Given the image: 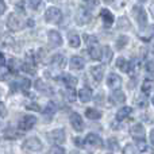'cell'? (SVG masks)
Here are the masks:
<instances>
[{
    "label": "cell",
    "instance_id": "cell-4",
    "mask_svg": "<svg viewBox=\"0 0 154 154\" xmlns=\"http://www.w3.org/2000/svg\"><path fill=\"white\" fill-rule=\"evenodd\" d=\"M23 150L26 152H38V150L42 149V143L38 138H29L23 142Z\"/></svg>",
    "mask_w": 154,
    "mask_h": 154
},
{
    "label": "cell",
    "instance_id": "cell-51",
    "mask_svg": "<svg viewBox=\"0 0 154 154\" xmlns=\"http://www.w3.org/2000/svg\"><path fill=\"white\" fill-rule=\"evenodd\" d=\"M153 104H154V97H153Z\"/></svg>",
    "mask_w": 154,
    "mask_h": 154
},
{
    "label": "cell",
    "instance_id": "cell-36",
    "mask_svg": "<svg viewBox=\"0 0 154 154\" xmlns=\"http://www.w3.org/2000/svg\"><path fill=\"white\" fill-rule=\"evenodd\" d=\"M22 69H23L26 73H30V75H35V69L31 66V65H29V64H24L23 66H22Z\"/></svg>",
    "mask_w": 154,
    "mask_h": 154
},
{
    "label": "cell",
    "instance_id": "cell-47",
    "mask_svg": "<svg viewBox=\"0 0 154 154\" xmlns=\"http://www.w3.org/2000/svg\"><path fill=\"white\" fill-rule=\"evenodd\" d=\"M150 142H152V145H154V130L150 131Z\"/></svg>",
    "mask_w": 154,
    "mask_h": 154
},
{
    "label": "cell",
    "instance_id": "cell-12",
    "mask_svg": "<svg viewBox=\"0 0 154 154\" xmlns=\"http://www.w3.org/2000/svg\"><path fill=\"white\" fill-rule=\"evenodd\" d=\"M50 64H51V66H54L56 69H62V68L65 66V64H66V60H65V57L61 56V54H56V56L51 57Z\"/></svg>",
    "mask_w": 154,
    "mask_h": 154
},
{
    "label": "cell",
    "instance_id": "cell-21",
    "mask_svg": "<svg viewBox=\"0 0 154 154\" xmlns=\"http://www.w3.org/2000/svg\"><path fill=\"white\" fill-rule=\"evenodd\" d=\"M131 112H133V108H131V107H123V108H120L119 111H118L116 119L118 120H125Z\"/></svg>",
    "mask_w": 154,
    "mask_h": 154
},
{
    "label": "cell",
    "instance_id": "cell-6",
    "mask_svg": "<svg viewBox=\"0 0 154 154\" xmlns=\"http://www.w3.org/2000/svg\"><path fill=\"white\" fill-rule=\"evenodd\" d=\"M35 123H37V118H35L34 115H26V116H23L20 119L19 127H20L22 130H30V128L34 127Z\"/></svg>",
    "mask_w": 154,
    "mask_h": 154
},
{
    "label": "cell",
    "instance_id": "cell-19",
    "mask_svg": "<svg viewBox=\"0 0 154 154\" xmlns=\"http://www.w3.org/2000/svg\"><path fill=\"white\" fill-rule=\"evenodd\" d=\"M116 68L119 70H122V72L128 73V72H130V62L126 61L123 57H119V58L116 60Z\"/></svg>",
    "mask_w": 154,
    "mask_h": 154
},
{
    "label": "cell",
    "instance_id": "cell-48",
    "mask_svg": "<svg viewBox=\"0 0 154 154\" xmlns=\"http://www.w3.org/2000/svg\"><path fill=\"white\" fill-rule=\"evenodd\" d=\"M150 14H152V15L154 16V3H153L152 5H150Z\"/></svg>",
    "mask_w": 154,
    "mask_h": 154
},
{
    "label": "cell",
    "instance_id": "cell-26",
    "mask_svg": "<svg viewBox=\"0 0 154 154\" xmlns=\"http://www.w3.org/2000/svg\"><path fill=\"white\" fill-rule=\"evenodd\" d=\"M127 43H128V37H126V35H120L116 41V48L120 50V49H123Z\"/></svg>",
    "mask_w": 154,
    "mask_h": 154
},
{
    "label": "cell",
    "instance_id": "cell-29",
    "mask_svg": "<svg viewBox=\"0 0 154 154\" xmlns=\"http://www.w3.org/2000/svg\"><path fill=\"white\" fill-rule=\"evenodd\" d=\"M123 154H138V147L128 143V145H126V147L123 149Z\"/></svg>",
    "mask_w": 154,
    "mask_h": 154
},
{
    "label": "cell",
    "instance_id": "cell-9",
    "mask_svg": "<svg viewBox=\"0 0 154 154\" xmlns=\"http://www.w3.org/2000/svg\"><path fill=\"white\" fill-rule=\"evenodd\" d=\"M70 125L75 128L76 131H82L84 130V122H82V118L80 116L77 112H72L70 115Z\"/></svg>",
    "mask_w": 154,
    "mask_h": 154
},
{
    "label": "cell",
    "instance_id": "cell-38",
    "mask_svg": "<svg viewBox=\"0 0 154 154\" xmlns=\"http://www.w3.org/2000/svg\"><path fill=\"white\" fill-rule=\"evenodd\" d=\"M137 142H138V150H141V152L147 150V146H146V143H145L143 139H139V141H137Z\"/></svg>",
    "mask_w": 154,
    "mask_h": 154
},
{
    "label": "cell",
    "instance_id": "cell-31",
    "mask_svg": "<svg viewBox=\"0 0 154 154\" xmlns=\"http://www.w3.org/2000/svg\"><path fill=\"white\" fill-rule=\"evenodd\" d=\"M8 75H10V69H8L7 66H4V65H2V66H0V81L7 80Z\"/></svg>",
    "mask_w": 154,
    "mask_h": 154
},
{
    "label": "cell",
    "instance_id": "cell-22",
    "mask_svg": "<svg viewBox=\"0 0 154 154\" xmlns=\"http://www.w3.org/2000/svg\"><path fill=\"white\" fill-rule=\"evenodd\" d=\"M153 89H154V82L152 80H145L143 84H142V92H143L145 95H149Z\"/></svg>",
    "mask_w": 154,
    "mask_h": 154
},
{
    "label": "cell",
    "instance_id": "cell-16",
    "mask_svg": "<svg viewBox=\"0 0 154 154\" xmlns=\"http://www.w3.org/2000/svg\"><path fill=\"white\" fill-rule=\"evenodd\" d=\"M100 15H101V19H103L104 24H106L107 27H109L112 23H114V15L111 14V11H108V10L104 8V10H101Z\"/></svg>",
    "mask_w": 154,
    "mask_h": 154
},
{
    "label": "cell",
    "instance_id": "cell-13",
    "mask_svg": "<svg viewBox=\"0 0 154 154\" xmlns=\"http://www.w3.org/2000/svg\"><path fill=\"white\" fill-rule=\"evenodd\" d=\"M76 20L79 24H85L91 20V14L88 12L85 8H80L79 10V14L76 16Z\"/></svg>",
    "mask_w": 154,
    "mask_h": 154
},
{
    "label": "cell",
    "instance_id": "cell-11",
    "mask_svg": "<svg viewBox=\"0 0 154 154\" xmlns=\"http://www.w3.org/2000/svg\"><path fill=\"white\" fill-rule=\"evenodd\" d=\"M131 135H133V138H135L137 141L145 139V127L142 125H139V123L134 125L133 128H131Z\"/></svg>",
    "mask_w": 154,
    "mask_h": 154
},
{
    "label": "cell",
    "instance_id": "cell-44",
    "mask_svg": "<svg viewBox=\"0 0 154 154\" xmlns=\"http://www.w3.org/2000/svg\"><path fill=\"white\" fill-rule=\"evenodd\" d=\"M26 108H27V109H35V111H39V107H38V106H34V104H27Z\"/></svg>",
    "mask_w": 154,
    "mask_h": 154
},
{
    "label": "cell",
    "instance_id": "cell-34",
    "mask_svg": "<svg viewBox=\"0 0 154 154\" xmlns=\"http://www.w3.org/2000/svg\"><path fill=\"white\" fill-rule=\"evenodd\" d=\"M118 27H119V29L128 30V29H130V22H128L126 18H120L119 20H118Z\"/></svg>",
    "mask_w": 154,
    "mask_h": 154
},
{
    "label": "cell",
    "instance_id": "cell-35",
    "mask_svg": "<svg viewBox=\"0 0 154 154\" xmlns=\"http://www.w3.org/2000/svg\"><path fill=\"white\" fill-rule=\"evenodd\" d=\"M108 147L111 150H118L119 149V145H118V141L115 138H111L108 139Z\"/></svg>",
    "mask_w": 154,
    "mask_h": 154
},
{
    "label": "cell",
    "instance_id": "cell-7",
    "mask_svg": "<svg viewBox=\"0 0 154 154\" xmlns=\"http://www.w3.org/2000/svg\"><path fill=\"white\" fill-rule=\"evenodd\" d=\"M84 143L87 145V146H91V147H101L103 146L101 138L99 135H96V134H88L85 141H84Z\"/></svg>",
    "mask_w": 154,
    "mask_h": 154
},
{
    "label": "cell",
    "instance_id": "cell-40",
    "mask_svg": "<svg viewBox=\"0 0 154 154\" xmlns=\"http://www.w3.org/2000/svg\"><path fill=\"white\" fill-rule=\"evenodd\" d=\"M16 11H19V12H22L23 14L24 12V3L23 2H19V3H16Z\"/></svg>",
    "mask_w": 154,
    "mask_h": 154
},
{
    "label": "cell",
    "instance_id": "cell-46",
    "mask_svg": "<svg viewBox=\"0 0 154 154\" xmlns=\"http://www.w3.org/2000/svg\"><path fill=\"white\" fill-rule=\"evenodd\" d=\"M5 64V57L0 53V65H4Z\"/></svg>",
    "mask_w": 154,
    "mask_h": 154
},
{
    "label": "cell",
    "instance_id": "cell-39",
    "mask_svg": "<svg viewBox=\"0 0 154 154\" xmlns=\"http://www.w3.org/2000/svg\"><path fill=\"white\" fill-rule=\"evenodd\" d=\"M7 115V108L3 103H0V118H4Z\"/></svg>",
    "mask_w": 154,
    "mask_h": 154
},
{
    "label": "cell",
    "instance_id": "cell-3",
    "mask_svg": "<svg viewBox=\"0 0 154 154\" xmlns=\"http://www.w3.org/2000/svg\"><path fill=\"white\" fill-rule=\"evenodd\" d=\"M133 14H134V16H135L137 22H138L139 27L145 29L147 24V15H146V12H145V10L141 5H135V7L133 8Z\"/></svg>",
    "mask_w": 154,
    "mask_h": 154
},
{
    "label": "cell",
    "instance_id": "cell-27",
    "mask_svg": "<svg viewBox=\"0 0 154 154\" xmlns=\"http://www.w3.org/2000/svg\"><path fill=\"white\" fill-rule=\"evenodd\" d=\"M80 37L77 34H70V37H69V45L72 46V48H79L80 46Z\"/></svg>",
    "mask_w": 154,
    "mask_h": 154
},
{
    "label": "cell",
    "instance_id": "cell-24",
    "mask_svg": "<svg viewBox=\"0 0 154 154\" xmlns=\"http://www.w3.org/2000/svg\"><path fill=\"white\" fill-rule=\"evenodd\" d=\"M85 115H87V118L93 119V120L100 119V118H101V114L97 111V109H95V108H88L87 111H85Z\"/></svg>",
    "mask_w": 154,
    "mask_h": 154
},
{
    "label": "cell",
    "instance_id": "cell-5",
    "mask_svg": "<svg viewBox=\"0 0 154 154\" xmlns=\"http://www.w3.org/2000/svg\"><path fill=\"white\" fill-rule=\"evenodd\" d=\"M7 26H8V29H10L11 31H18V30L22 29L23 22H22L20 18L16 16L15 14H10L8 18H7Z\"/></svg>",
    "mask_w": 154,
    "mask_h": 154
},
{
    "label": "cell",
    "instance_id": "cell-28",
    "mask_svg": "<svg viewBox=\"0 0 154 154\" xmlns=\"http://www.w3.org/2000/svg\"><path fill=\"white\" fill-rule=\"evenodd\" d=\"M64 95H65V97H66V100L69 101V103H73V101L76 100V92L73 91V88H69Z\"/></svg>",
    "mask_w": 154,
    "mask_h": 154
},
{
    "label": "cell",
    "instance_id": "cell-15",
    "mask_svg": "<svg viewBox=\"0 0 154 154\" xmlns=\"http://www.w3.org/2000/svg\"><path fill=\"white\" fill-rule=\"evenodd\" d=\"M91 75L93 76V79H95L97 82L101 81V80H103V75H104V66H103V65L93 66L92 69H91Z\"/></svg>",
    "mask_w": 154,
    "mask_h": 154
},
{
    "label": "cell",
    "instance_id": "cell-33",
    "mask_svg": "<svg viewBox=\"0 0 154 154\" xmlns=\"http://www.w3.org/2000/svg\"><path fill=\"white\" fill-rule=\"evenodd\" d=\"M111 57H112V50L108 48V46H106L103 50V58L106 62H109L111 61Z\"/></svg>",
    "mask_w": 154,
    "mask_h": 154
},
{
    "label": "cell",
    "instance_id": "cell-52",
    "mask_svg": "<svg viewBox=\"0 0 154 154\" xmlns=\"http://www.w3.org/2000/svg\"><path fill=\"white\" fill-rule=\"evenodd\" d=\"M0 96H2V92H0Z\"/></svg>",
    "mask_w": 154,
    "mask_h": 154
},
{
    "label": "cell",
    "instance_id": "cell-10",
    "mask_svg": "<svg viewBox=\"0 0 154 154\" xmlns=\"http://www.w3.org/2000/svg\"><path fill=\"white\" fill-rule=\"evenodd\" d=\"M107 84H108V87L111 89H119L120 85H122V79H120V76L111 73L108 76V79H107Z\"/></svg>",
    "mask_w": 154,
    "mask_h": 154
},
{
    "label": "cell",
    "instance_id": "cell-50",
    "mask_svg": "<svg viewBox=\"0 0 154 154\" xmlns=\"http://www.w3.org/2000/svg\"><path fill=\"white\" fill-rule=\"evenodd\" d=\"M139 2H146V0H139Z\"/></svg>",
    "mask_w": 154,
    "mask_h": 154
},
{
    "label": "cell",
    "instance_id": "cell-25",
    "mask_svg": "<svg viewBox=\"0 0 154 154\" xmlns=\"http://www.w3.org/2000/svg\"><path fill=\"white\" fill-rule=\"evenodd\" d=\"M64 82L66 84L68 88H75L77 85V79L73 77V76H70V75H65L64 76Z\"/></svg>",
    "mask_w": 154,
    "mask_h": 154
},
{
    "label": "cell",
    "instance_id": "cell-37",
    "mask_svg": "<svg viewBox=\"0 0 154 154\" xmlns=\"http://www.w3.org/2000/svg\"><path fill=\"white\" fill-rule=\"evenodd\" d=\"M50 153L51 154H65V150L62 149L61 146H54L53 149L50 150Z\"/></svg>",
    "mask_w": 154,
    "mask_h": 154
},
{
    "label": "cell",
    "instance_id": "cell-17",
    "mask_svg": "<svg viewBox=\"0 0 154 154\" xmlns=\"http://www.w3.org/2000/svg\"><path fill=\"white\" fill-rule=\"evenodd\" d=\"M79 97L82 103H87V101H89L91 99H92V91H91L88 87L81 88L80 92H79Z\"/></svg>",
    "mask_w": 154,
    "mask_h": 154
},
{
    "label": "cell",
    "instance_id": "cell-45",
    "mask_svg": "<svg viewBox=\"0 0 154 154\" xmlns=\"http://www.w3.org/2000/svg\"><path fill=\"white\" fill-rule=\"evenodd\" d=\"M138 106L139 107H145V106H146V100H145V99H138Z\"/></svg>",
    "mask_w": 154,
    "mask_h": 154
},
{
    "label": "cell",
    "instance_id": "cell-43",
    "mask_svg": "<svg viewBox=\"0 0 154 154\" xmlns=\"http://www.w3.org/2000/svg\"><path fill=\"white\" fill-rule=\"evenodd\" d=\"M84 2H87L89 7H96L97 5V0H84Z\"/></svg>",
    "mask_w": 154,
    "mask_h": 154
},
{
    "label": "cell",
    "instance_id": "cell-30",
    "mask_svg": "<svg viewBox=\"0 0 154 154\" xmlns=\"http://www.w3.org/2000/svg\"><path fill=\"white\" fill-rule=\"evenodd\" d=\"M18 87L20 88L22 91H29V88L31 87V82H30V80H27V79H22L20 81L18 82Z\"/></svg>",
    "mask_w": 154,
    "mask_h": 154
},
{
    "label": "cell",
    "instance_id": "cell-20",
    "mask_svg": "<svg viewBox=\"0 0 154 154\" xmlns=\"http://www.w3.org/2000/svg\"><path fill=\"white\" fill-rule=\"evenodd\" d=\"M111 100H112V103L114 104L125 103L126 95L122 92V91H115V92H112V95H111Z\"/></svg>",
    "mask_w": 154,
    "mask_h": 154
},
{
    "label": "cell",
    "instance_id": "cell-41",
    "mask_svg": "<svg viewBox=\"0 0 154 154\" xmlns=\"http://www.w3.org/2000/svg\"><path fill=\"white\" fill-rule=\"evenodd\" d=\"M146 69L149 70V72H154V61L153 60H150V61L146 64Z\"/></svg>",
    "mask_w": 154,
    "mask_h": 154
},
{
    "label": "cell",
    "instance_id": "cell-1",
    "mask_svg": "<svg viewBox=\"0 0 154 154\" xmlns=\"http://www.w3.org/2000/svg\"><path fill=\"white\" fill-rule=\"evenodd\" d=\"M87 43H88V50H89V56L92 57V60H100L103 57V50L100 49L97 43L96 37H87Z\"/></svg>",
    "mask_w": 154,
    "mask_h": 154
},
{
    "label": "cell",
    "instance_id": "cell-14",
    "mask_svg": "<svg viewBox=\"0 0 154 154\" xmlns=\"http://www.w3.org/2000/svg\"><path fill=\"white\" fill-rule=\"evenodd\" d=\"M49 43H50L51 46L62 45V38H61V35H60V32L54 31V30L49 32Z\"/></svg>",
    "mask_w": 154,
    "mask_h": 154
},
{
    "label": "cell",
    "instance_id": "cell-18",
    "mask_svg": "<svg viewBox=\"0 0 154 154\" xmlns=\"http://www.w3.org/2000/svg\"><path fill=\"white\" fill-rule=\"evenodd\" d=\"M84 65H85L84 60H82L81 57H79V56L72 57V60H70V68H72L73 70H80V69H82V68H84Z\"/></svg>",
    "mask_w": 154,
    "mask_h": 154
},
{
    "label": "cell",
    "instance_id": "cell-8",
    "mask_svg": "<svg viewBox=\"0 0 154 154\" xmlns=\"http://www.w3.org/2000/svg\"><path fill=\"white\" fill-rule=\"evenodd\" d=\"M50 139L54 142L56 145H62L65 142V131L62 128H57V130H53L50 134H49Z\"/></svg>",
    "mask_w": 154,
    "mask_h": 154
},
{
    "label": "cell",
    "instance_id": "cell-49",
    "mask_svg": "<svg viewBox=\"0 0 154 154\" xmlns=\"http://www.w3.org/2000/svg\"><path fill=\"white\" fill-rule=\"evenodd\" d=\"M106 3H111V2H114V0H104Z\"/></svg>",
    "mask_w": 154,
    "mask_h": 154
},
{
    "label": "cell",
    "instance_id": "cell-2",
    "mask_svg": "<svg viewBox=\"0 0 154 154\" xmlns=\"http://www.w3.org/2000/svg\"><path fill=\"white\" fill-rule=\"evenodd\" d=\"M45 19H46V22H49V23H54V24L60 23V22L62 20V14H61V11H60L58 8L50 7L48 11H46Z\"/></svg>",
    "mask_w": 154,
    "mask_h": 154
},
{
    "label": "cell",
    "instance_id": "cell-42",
    "mask_svg": "<svg viewBox=\"0 0 154 154\" xmlns=\"http://www.w3.org/2000/svg\"><path fill=\"white\" fill-rule=\"evenodd\" d=\"M5 11V3L4 0H0V15H3Z\"/></svg>",
    "mask_w": 154,
    "mask_h": 154
},
{
    "label": "cell",
    "instance_id": "cell-23",
    "mask_svg": "<svg viewBox=\"0 0 154 154\" xmlns=\"http://www.w3.org/2000/svg\"><path fill=\"white\" fill-rule=\"evenodd\" d=\"M56 109H57L56 104H54V103H49L48 106H46L45 111H43V115H45L46 118H51L54 114H56Z\"/></svg>",
    "mask_w": 154,
    "mask_h": 154
},
{
    "label": "cell",
    "instance_id": "cell-32",
    "mask_svg": "<svg viewBox=\"0 0 154 154\" xmlns=\"http://www.w3.org/2000/svg\"><path fill=\"white\" fill-rule=\"evenodd\" d=\"M27 3H29L30 8H32V10H39L43 4L42 0H27Z\"/></svg>",
    "mask_w": 154,
    "mask_h": 154
}]
</instances>
